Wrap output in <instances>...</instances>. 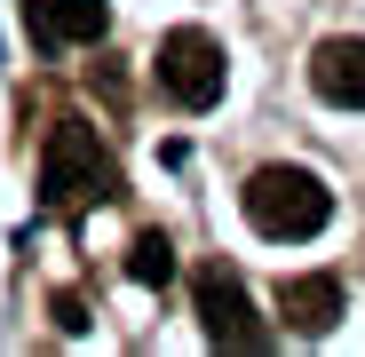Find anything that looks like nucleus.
<instances>
[{
  "label": "nucleus",
  "instance_id": "nucleus-1",
  "mask_svg": "<svg viewBox=\"0 0 365 357\" xmlns=\"http://www.w3.org/2000/svg\"><path fill=\"white\" fill-rule=\"evenodd\" d=\"M40 199H48L56 214H80V207H96V199H119V175H111L96 128L64 119V128L48 135V151H40Z\"/></svg>",
  "mask_w": 365,
  "mask_h": 357
},
{
  "label": "nucleus",
  "instance_id": "nucleus-2",
  "mask_svg": "<svg viewBox=\"0 0 365 357\" xmlns=\"http://www.w3.org/2000/svg\"><path fill=\"white\" fill-rule=\"evenodd\" d=\"M334 214V191L310 167H255L247 175V222L262 238H318Z\"/></svg>",
  "mask_w": 365,
  "mask_h": 357
},
{
  "label": "nucleus",
  "instance_id": "nucleus-3",
  "mask_svg": "<svg viewBox=\"0 0 365 357\" xmlns=\"http://www.w3.org/2000/svg\"><path fill=\"white\" fill-rule=\"evenodd\" d=\"M191 294H199V326H207L215 349H270V326L255 318V302H247V286H238L230 262H207L191 278Z\"/></svg>",
  "mask_w": 365,
  "mask_h": 357
},
{
  "label": "nucleus",
  "instance_id": "nucleus-4",
  "mask_svg": "<svg viewBox=\"0 0 365 357\" xmlns=\"http://www.w3.org/2000/svg\"><path fill=\"white\" fill-rule=\"evenodd\" d=\"M159 88H167L182 111H207V103L222 95V48H215V32H199V24L167 32V40H159Z\"/></svg>",
  "mask_w": 365,
  "mask_h": 357
},
{
  "label": "nucleus",
  "instance_id": "nucleus-5",
  "mask_svg": "<svg viewBox=\"0 0 365 357\" xmlns=\"http://www.w3.org/2000/svg\"><path fill=\"white\" fill-rule=\"evenodd\" d=\"M310 88L341 111H365V40L357 32H334L310 48Z\"/></svg>",
  "mask_w": 365,
  "mask_h": 357
},
{
  "label": "nucleus",
  "instance_id": "nucleus-6",
  "mask_svg": "<svg viewBox=\"0 0 365 357\" xmlns=\"http://www.w3.org/2000/svg\"><path fill=\"white\" fill-rule=\"evenodd\" d=\"M24 32L40 48H80V40L111 32V9L103 0H24Z\"/></svg>",
  "mask_w": 365,
  "mask_h": 357
},
{
  "label": "nucleus",
  "instance_id": "nucleus-7",
  "mask_svg": "<svg viewBox=\"0 0 365 357\" xmlns=\"http://www.w3.org/2000/svg\"><path fill=\"white\" fill-rule=\"evenodd\" d=\"M278 318H286L294 333H310V341L334 333V318H341V278H326V270H318V278H286V286H278Z\"/></svg>",
  "mask_w": 365,
  "mask_h": 357
},
{
  "label": "nucleus",
  "instance_id": "nucleus-8",
  "mask_svg": "<svg viewBox=\"0 0 365 357\" xmlns=\"http://www.w3.org/2000/svg\"><path fill=\"white\" fill-rule=\"evenodd\" d=\"M128 278H135V286H167V278H175V247H167L159 230H143L135 247H128Z\"/></svg>",
  "mask_w": 365,
  "mask_h": 357
}]
</instances>
